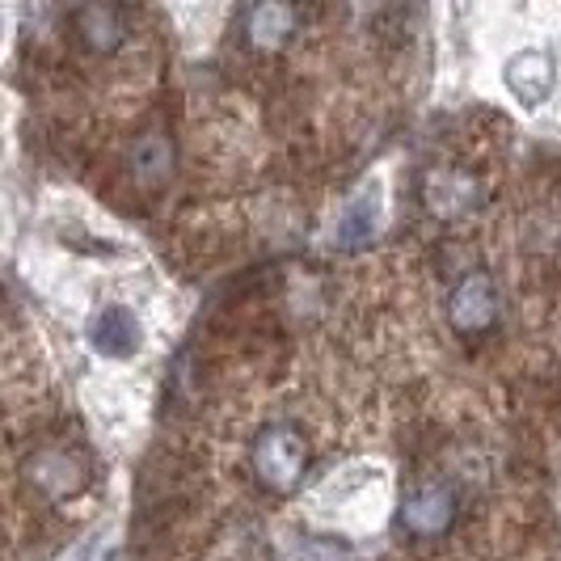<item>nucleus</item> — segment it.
I'll return each instance as SVG.
<instances>
[{
    "label": "nucleus",
    "mask_w": 561,
    "mask_h": 561,
    "mask_svg": "<svg viewBox=\"0 0 561 561\" xmlns=\"http://www.w3.org/2000/svg\"><path fill=\"white\" fill-rule=\"evenodd\" d=\"M250 465L257 481L275 494H287L296 490L300 478H305V465H309V448L300 439V431L291 426H266L250 448Z\"/></svg>",
    "instance_id": "1"
},
{
    "label": "nucleus",
    "mask_w": 561,
    "mask_h": 561,
    "mask_svg": "<svg viewBox=\"0 0 561 561\" xmlns=\"http://www.w3.org/2000/svg\"><path fill=\"white\" fill-rule=\"evenodd\" d=\"M460 499L448 481H419L405 499H401V528L419 540H435L456 524Z\"/></svg>",
    "instance_id": "2"
},
{
    "label": "nucleus",
    "mask_w": 561,
    "mask_h": 561,
    "mask_svg": "<svg viewBox=\"0 0 561 561\" xmlns=\"http://www.w3.org/2000/svg\"><path fill=\"white\" fill-rule=\"evenodd\" d=\"M499 321V291L485 271H473L448 291V325L456 334L478 337Z\"/></svg>",
    "instance_id": "3"
},
{
    "label": "nucleus",
    "mask_w": 561,
    "mask_h": 561,
    "mask_svg": "<svg viewBox=\"0 0 561 561\" xmlns=\"http://www.w3.org/2000/svg\"><path fill=\"white\" fill-rule=\"evenodd\" d=\"M503 77H506V89L515 93V102H524V106H545L553 98V89H558L553 56L549 51H536V47L515 51V56L506 59Z\"/></svg>",
    "instance_id": "4"
},
{
    "label": "nucleus",
    "mask_w": 561,
    "mask_h": 561,
    "mask_svg": "<svg viewBox=\"0 0 561 561\" xmlns=\"http://www.w3.org/2000/svg\"><path fill=\"white\" fill-rule=\"evenodd\" d=\"M140 317L127 309V305H102L89 321V346L106 359H127L140 351Z\"/></svg>",
    "instance_id": "5"
},
{
    "label": "nucleus",
    "mask_w": 561,
    "mask_h": 561,
    "mask_svg": "<svg viewBox=\"0 0 561 561\" xmlns=\"http://www.w3.org/2000/svg\"><path fill=\"white\" fill-rule=\"evenodd\" d=\"M376 228H380V186L371 182V186H359L355 195L342 203L334 225V245L346 253L364 250L367 241L376 237Z\"/></svg>",
    "instance_id": "6"
},
{
    "label": "nucleus",
    "mask_w": 561,
    "mask_h": 561,
    "mask_svg": "<svg viewBox=\"0 0 561 561\" xmlns=\"http://www.w3.org/2000/svg\"><path fill=\"white\" fill-rule=\"evenodd\" d=\"M422 198H426V207L435 216L456 220V216H465V211L478 207V182L465 169H435L426 178V186H422Z\"/></svg>",
    "instance_id": "7"
},
{
    "label": "nucleus",
    "mask_w": 561,
    "mask_h": 561,
    "mask_svg": "<svg viewBox=\"0 0 561 561\" xmlns=\"http://www.w3.org/2000/svg\"><path fill=\"white\" fill-rule=\"evenodd\" d=\"M72 26H77L84 47L98 51V56L118 51V47L127 43V34H131V30H127V13L114 9V4H84V9H77Z\"/></svg>",
    "instance_id": "8"
},
{
    "label": "nucleus",
    "mask_w": 561,
    "mask_h": 561,
    "mask_svg": "<svg viewBox=\"0 0 561 561\" xmlns=\"http://www.w3.org/2000/svg\"><path fill=\"white\" fill-rule=\"evenodd\" d=\"M30 481L51 499H68L84 485V469L64 448H47L30 460Z\"/></svg>",
    "instance_id": "9"
},
{
    "label": "nucleus",
    "mask_w": 561,
    "mask_h": 561,
    "mask_svg": "<svg viewBox=\"0 0 561 561\" xmlns=\"http://www.w3.org/2000/svg\"><path fill=\"white\" fill-rule=\"evenodd\" d=\"M127 165L136 173V182L157 186V182H165L169 173H173V144H169L161 131H148V136H140V140L131 144Z\"/></svg>",
    "instance_id": "10"
},
{
    "label": "nucleus",
    "mask_w": 561,
    "mask_h": 561,
    "mask_svg": "<svg viewBox=\"0 0 561 561\" xmlns=\"http://www.w3.org/2000/svg\"><path fill=\"white\" fill-rule=\"evenodd\" d=\"M245 34L253 47H283L296 34V9L287 4H253L245 13Z\"/></svg>",
    "instance_id": "11"
}]
</instances>
